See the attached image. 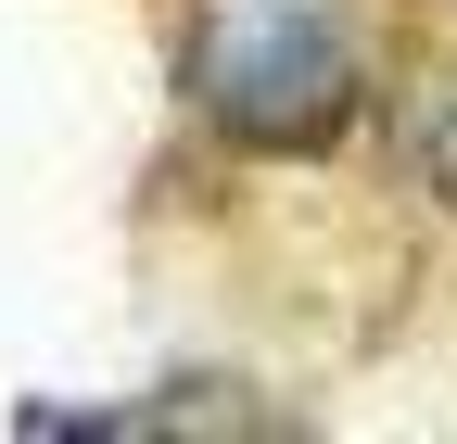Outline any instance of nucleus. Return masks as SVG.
<instances>
[{
  "label": "nucleus",
  "mask_w": 457,
  "mask_h": 444,
  "mask_svg": "<svg viewBox=\"0 0 457 444\" xmlns=\"http://www.w3.org/2000/svg\"><path fill=\"white\" fill-rule=\"evenodd\" d=\"M394 152H407V178L457 216V64H445V77H420L407 102H394Z\"/></svg>",
  "instance_id": "nucleus-2"
},
{
  "label": "nucleus",
  "mask_w": 457,
  "mask_h": 444,
  "mask_svg": "<svg viewBox=\"0 0 457 444\" xmlns=\"http://www.w3.org/2000/svg\"><path fill=\"white\" fill-rule=\"evenodd\" d=\"M204 102L242 140H330L356 115L343 0H204Z\"/></svg>",
  "instance_id": "nucleus-1"
}]
</instances>
